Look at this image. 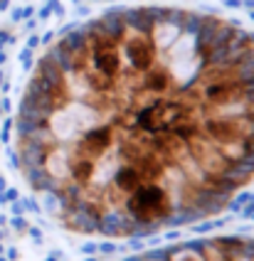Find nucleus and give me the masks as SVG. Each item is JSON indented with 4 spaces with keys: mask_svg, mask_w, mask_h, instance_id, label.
<instances>
[{
    "mask_svg": "<svg viewBox=\"0 0 254 261\" xmlns=\"http://www.w3.org/2000/svg\"><path fill=\"white\" fill-rule=\"evenodd\" d=\"M17 168L62 227L148 237L222 212L254 180V37L183 8H116L40 57Z\"/></svg>",
    "mask_w": 254,
    "mask_h": 261,
    "instance_id": "1",
    "label": "nucleus"
},
{
    "mask_svg": "<svg viewBox=\"0 0 254 261\" xmlns=\"http://www.w3.org/2000/svg\"><path fill=\"white\" fill-rule=\"evenodd\" d=\"M121 261H254V237H205L141 251Z\"/></svg>",
    "mask_w": 254,
    "mask_h": 261,
    "instance_id": "2",
    "label": "nucleus"
},
{
    "mask_svg": "<svg viewBox=\"0 0 254 261\" xmlns=\"http://www.w3.org/2000/svg\"><path fill=\"white\" fill-rule=\"evenodd\" d=\"M3 5H5V0H0V8H3Z\"/></svg>",
    "mask_w": 254,
    "mask_h": 261,
    "instance_id": "3",
    "label": "nucleus"
}]
</instances>
